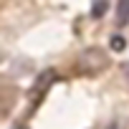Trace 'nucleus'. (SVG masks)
<instances>
[{
	"instance_id": "1",
	"label": "nucleus",
	"mask_w": 129,
	"mask_h": 129,
	"mask_svg": "<svg viewBox=\"0 0 129 129\" xmlns=\"http://www.w3.org/2000/svg\"><path fill=\"white\" fill-rule=\"evenodd\" d=\"M109 66V56L101 51V48H86L79 58V69L86 71V74H99Z\"/></svg>"
},
{
	"instance_id": "2",
	"label": "nucleus",
	"mask_w": 129,
	"mask_h": 129,
	"mask_svg": "<svg viewBox=\"0 0 129 129\" xmlns=\"http://www.w3.org/2000/svg\"><path fill=\"white\" fill-rule=\"evenodd\" d=\"M53 81H56V74H53V71H43V74L38 76V81L33 84V89H30V104H36L38 96H43Z\"/></svg>"
},
{
	"instance_id": "3",
	"label": "nucleus",
	"mask_w": 129,
	"mask_h": 129,
	"mask_svg": "<svg viewBox=\"0 0 129 129\" xmlns=\"http://www.w3.org/2000/svg\"><path fill=\"white\" fill-rule=\"evenodd\" d=\"M129 23V0H119L116 3V25L124 28Z\"/></svg>"
},
{
	"instance_id": "4",
	"label": "nucleus",
	"mask_w": 129,
	"mask_h": 129,
	"mask_svg": "<svg viewBox=\"0 0 129 129\" xmlns=\"http://www.w3.org/2000/svg\"><path fill=\"white\" fill-rule=\"evenodd\" d=\"M109 46H111L114 51H124V46H126V41H124L121 36H111V41H109Z\"/></svg>"
},
{
	"instance_id": "5",
	"label": "nucleus",
	"mask_w": 129,
	"mask_h": 129,
	"mask_svg": "<svg viewBox=\"0 0 129 129\" xmlns=\"http://www.w3.org/2000/svg\"><path fill=\"white\" fill-rule=\"evenodd\" d=\"M104 13H106V0H99V3L94 5V10H91V15L99 18V15H104Z\"/></svg>"
},
{
	"instance_id": "6",
	"label": "nucleus",
	"mask_w": 129,
	"mask_h": 129,
	"mask_svg": "<svg viewBox=\"0 0 129 129\" xmlns=\"http://www.w3.org/2000/svg\"><path fill=\"white\" fill-rule=\"evenodd\" d=\"M109 129H119V126H116V124H114V126H109Z\"/></svg>"
}]
</instances>
